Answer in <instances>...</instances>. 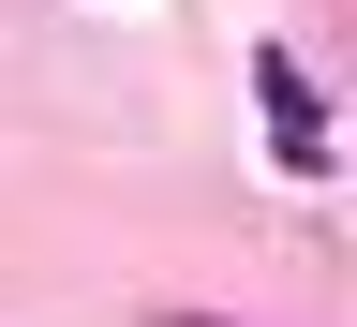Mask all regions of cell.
I'll list each match as a JSON object with an SVG mask.
<instances>
[{
	"instance_id": "6da1fadb",
	"label": "cell",
	"mask_w": 357,
	"mask_h": 327,
	"mask_svg": "<svg viewBox=\"0 0 357 327\" xmlns=\"http://www.w3.org/2000/svg\"><path fill=\"white\" fill-rule=\"evenodd\" d=\"M268 134H283V164H328V105H312L298 60H268Z\"/></svg>"
},
{
	"instance_id": "7a4b0ae2",
	"label": "cell",
	"mask_w": 357,
	"mask_h": 327,
	"mask_svg": "<svg viewBox=\"0 0 357 327\" xmlns=\"http://www.w3.org/2000/svg\"><path fill=\"white\" fill-rule=\"evenodd\" d=\"M149 327H238V312H149Z\"/></svg>"
}]
</instances>
